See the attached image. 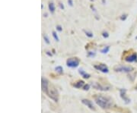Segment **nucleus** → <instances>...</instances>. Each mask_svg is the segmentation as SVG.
<instances>
[{"label": "nucleus", "mask_w": 137, "mask_h": 113, "mask_svg": "<svg viewBox=\"0 0 137 113\" xmlns=\"http://www.w3.org/2000/svg\"><path fill=\"white\" fill-rule=\"evenodd\" d=\"M94 101L102 109H109L112 105V101L107 97H104L101 95H96L94 96Z\"/></svg>", "instance_id": "nucleus-1"}, {"label": "nucleus", "mask_w": 137, "mask_h": 113, "mask_svg": "<svg viewBox=\"0 0 137 113\" xmlns=\"http://www.w3.org/2000/svg\"><path fill=\"white\" fill-rule=\"evenodd\" d=\"M79 62L80 61L77 58H69L66 61V65L68 67L74 68H77L79 65Z\"/></svg>", "instance_id": "nucleus-2"}, {"label": "nucleus", "mask_w": 137, "mask_h": 113, "mask_svg": "<svg viewBox=\"0 0 137 113\" xmlns=\"http://www.w3.org/2000/svg\"><path fill=\"white\" fill-rule=\"evenodd\" d=\"M47 96H49L51 100H53L54 102H57L58 101V98H59V93L57 89H55L54 87L49 88V92H48Z\"/></svg>", "instance_id": "nucleus-3"}, {"label": "nucleus", "mask_w": 137, "mask_h": 113, "mask_svg": "<svg viewBox=\"0 0 137 113\" xmlns=\"http://www.w3.org/2000/svg\"><path fill=\"white\" fill-rule=\"evenodd\" d=\"M49 81H48L46 78L42 77L41 78V88H42V91L46 95L48 94V92H49Z\"/></svg>", "instance_id": "nucleus-4"}, {"label": "nucleus", "mask_w": 137, "mask_h": 113, "mask_svg": "<svg viewBox=\"0 0 137 113\" xmlns=\"http://www.w3.org/2000/svg\"><path fill=\"white\" fill-rule=\"evenodd\" d=\"M114 70L117 72H130L133 70L132 67L129 66H124V65H119L114 68Z\"/></svg>", "instance_id": "nucleus-5"}, {"label": "nucleus", "mask_w": 137, "mask_h": 113, "mask_svg": "<svg viewBox=\"0 0 137 113\" xmlns=\"http://www.w3.org/2000/svg\"><path fill=\"white\" fill-rule=\"evenodd\" d=\"M94 68L95 69H97L98 71H100V72H103V73H108L109 72V69L107 68V66L104 64H99V65H96L94 66Z\"/></svg>", "instance_id": "nucleus-6"}, {"label": "nucleus", "mask_w": 137, "mask_h": 113, "mask_svg": "<svg viewBox=\"0 0 137 113\" xmlns=\"http://www.w3.org/2000/svg\"><path fill=\"white\" fill-rule=\"evenodd\" d=\"M126 89H120V97H121L122 100L124 101V103L126 104H129L130 103V100L126 96Z\"/></svg>", "instance_id": "nucleus-7"}, {"label": "nucleus", "mask_w": 137, "mask_h": 113, "mask_svg": "<svg viewBox=\"0 0 137 113\" xmlns=\"http://www.w3.org/2000/svg\"><path fill=\"white\" fill-rule=\"evenodd\" d=\"M91 87L96 90H101V91H107L110 90V87H104V86H101L100 83H96V82H94L91 83Z\"/></svg>", "instance_id": "nucleus-8"}, {"label": "nucleus", "mask_w": 137, "mask_h": 113, "mask_svg": "<svg viewBox=\"0 0 137 113\" xmlns=\"http://www.w3.org/2000/svg\"><path fill=\"white\" fill-rule=\"evenodd\" d=\"M81 103H83L84 105H85L87 107H88L91 110H95V107H94V105L93 104V103L90 100H86V99H85V100H81Z\"/></svg>", "instance_id": "nucleus-9"}, {"label": "nucleus", "mask_w": 137, "mask_h": 113, "mask_svg": "<svg viewBox=\"0 0 137 113\" xmlns=\"http://www.w3.org/2000/svg\"><path fill=\"white\" fill-rule=\"evenodd\" d=\"M125 61L127 62H134L137 61V54L136 53H133L131 55H129L127 57H126Z\"/></svg>", "instance_id": "nucleus-10"}, {"label": "nucleus", "mask_w": 137, "mask_h": 113, "mask_svg": "<svg viewBox=\"0 0 137 113\" xmlns=\"http://www.w3.org/2000/svg\"><path fill=\"white\" fill-rule=\"evenodd\" d=\"M79 74H80L82 77H84V78L88 79V78H89V77H90V74H87L83 69H79Z\"/></svg>", "instance_id": "nucleus-11"}, {"label": "nucleus", "mask_w": 137, "mask_h": 113, "mask_svg": "<svg viewBox=\"0 0 137 113\" xmlns=\"http://www.w3.org/2000/svg\"><path fill=\"white\" fill-rule=\"evenodd\" d=\"M84 85H85V82L82 81H79L76 82V83H75L74 84V87H75V88L79 89V88H81V87H83Z\"/></svg>", "instance_id": "nucleus-12"}, {"label": "nucleus", "mask_w": 137, "mask_h": 113, "mask_svg": "<svg viewBox=\"0 0 137 113\" xmlns=\"http://www.w3.org/2000/svg\"><path fill=\"white\" fill-rule=\"evenodd\" d=\"M48 7H49V10H50V13H52V14L54 13L55 10H56V8H55V5L53 2H50Z\"/></svg>", "instance_id": "nucleus-13"}, {"label": "nucleus", "mask_w": 137, "mask_h": 113, "mask_svg": "<svg viewBox=\"0 0 137 113\" xmlns=\"http://www.w3.org/2000/svg\"><path fill=\"white\" fill-rule=\"evenodd\" d=\"M109 50H110V46H105L104 48H103L101 50V52L102 53V54H106V53H107L108 52H109Z\"/></svg>", "instance_id": "nucleus-14"}, {"label": "nucleus", "mask_w": 137, "mask_h": 113, "mask_svg": "<svg viewBox=\"0 0 137 113\" xmlns=\"http://www.w3.org/2000/svg\"><path fill=\"white\" fill-rule=\"evenodd\" d=\"M55 70L57 71V72L59 74H63V67H61V66H57L55 68Z\"/></svg>", "instance_id": "nucleus-15"}, {"label": "nucleus", "mask_w": 137, "mask_h": 113, "mask_svg": "<svg viewBox=\"0 0 137 113\" xmlns=\"http://www.w3.org/2000/svg\"><path fill=\"white\" fill-rule=\"evenodd\" d=\"M52 35H53V38H54V40H55L57 41V42H59V38L58 35H57V33L56 32H55V31H53Z\"/></svg>", "instance_id": "nucleus-16"}, {"label": "nucleus", "mask_w": 137, "mask_h": 113, "mask_svg": "<svg viewBox=\"0 0 137 113\" xmlns=\"http://www.w3.org/2000/svg\"><path fill=\"white\" fill-rule=\"evenodd\" d=\"M95 55H96L95 52H88V55H87V56L89 58H94V57H95Z\"/></svg>", "instance_id": "nucleus-17"}, {"label": "nucleus", "mask_w": 137, "mask_h": 113, "mask_svg": "<svg viewBox=\"0 0 137 113\" xmlns=\"http://www.w3.org/2000/svg\"><path fill=\"white\" fill-rule=\"evenodd\" d=\"M84 32H85V33L86 34V36H87V37H90V38L93 37V36H94V34H93L91 32L86 31H84Z\"/></svg>", "instance_id": "nucleus-18"}, {"label": "nucleus", "mask_w": 137, "mask_h": 113, "mask_svg": "<svg viewBox=\"0 0 137 113\" xmlns=\"http://www.w3.org/2000/svg\"><path fill=\"white\" fill-rule=\"evenodd\" d=\"M44 40L45 43H46V44H50V41L49 38H48V37L46 36V35H44Z\"/></svg>", "instance_id": "nucleus-19"}, {"label": "nucleus", "mask_w": 137, "mask_h": 113, "mask_svg": "<svg viewBox=\"0 0 137 113\" xmlns=\"http://www.w3.org/2000/svg\"><path fill=\"white\" fill-rule=\"evenodd\" d=\"M102 36H103V37H104V38H107V37H109V33L107 32H106V31H104L102 33Z\"/></svg>", "instance_id": "nucleus-20"}, {"label": "nucleus", "mask_w": 137, "mask_h": 113, "mask_svg": "<svg viewBox=\"0 0 137 113\" xmlns=\"http://www.w3.org/2000/svg\"><path fill=\"white\" fill-rule=\"evenodd\" d=\"M82 88H83L84 90H88L89 88H90V85H89V84H85L84 87H82Z\"/></svg>", "instance_id": "nucleus-21"}, {"label": "nucleus", "mask_w": 137, "mask_h": 113, "mask_svg": "<svg viewBox=\"0 0 137 113\" xmlns=\"http://www.w3.org/2000/svg\"><path fill=\"white\" fill-rule=\"evenodd\" d=\"M127 18V15H123L120 16V20L121 21H126V19Z\"/></svg>", "instance_id": "nucleus-22"}, {"label": "nucleus", "mask_w": 137, "mask_h": 113, "mask_svg": "<svg viewBox=\"0 0 137 113\" xmlns=\"http://www.w3.org/2000/svg\"><path fill=\"white\" fill-rule=\"evenodd\" d=\"M57 30L59 32H62V31H63V27H62L60 25H57Z\"/></svg>", "instance_id": "nucleus-23"}, {"label": "nucleus", "mask_w": 137, "mask_h": 113, "mask_svg": "<svg viewBox=\"0 0 137 113\" xmlns=\"http://www.w3.org/2000/svg\"><path fill=\"white\" fill-rule=\"evenodd\" d=\"M59 6L60 9H62V10H64L65 7H64V5H63V3H62V2H59Z\"/></svg>", "instance_id": "nucleus-24"}, {"label": "nucleus", "mask_w": 137, "mask_h": 113, "mask_svg": "<svg viewBox=\"0 0 137 113\" xmlns=\"http://www.w3.org/2000/svg\"><path fill=\"white\" fill-rule=\"evenodd\" d=\"M68 4L71 7H72L73 6V0H68Z\"/></svg>", "instance_id": "nucleus-25"}, {"label": "nucleus", "mask_w": 137, "mask_h": 113, "mask_svg": "<svg viewBox=\"0 0 137 113\" xmlns=\"http://www.w3.org/2000/svg\"><path fill=\"white\" fill-rule=\"evenodd\" d=\"M91 10L94 12V13H96V12H97V11H96V9H95V8H94V7L91 5Z\"/></svg>", "instance_id": "nucleus-26"}, {"label": "nucleus", "mask_w": 137, "mask_h": 113, "mask_svg": "<svg viewBox=\"0 0 137 113\" xmlns=\"http://www.w3.org/2000/svg\"><path fill=\"white\" fill-rule=\"evenodd\" d=\"M46 54L48 56H52V55H53L52 53H50V52H49V51H46Z\"/></svg>", "instance_id": "nucleus-27"}, {"label": "nucleus", "mask_w": 137, "mask_h": 113, "mask_svg": "<svg viewBox=\"0 0 137 113\" xmlns=\"http://www.w3.org/2000/svg\"><path fill=\"white\" fill-rule=\"evenodd\" d=\"M102 3H103V4H105V3H106V1H105V0H102Z\"/></svg>", "instance_id": "nucleus-28"}, {"label": "nucleus", "mask_w": 137, "mask_h": 113, "mask_svg": "<svg viewBox=\"0 0 137 113\" xmlns=\"http://www.w3.org/2000/svg\"><path fill=\"white\" fill-rule=\"evenodd\" d=\"M136 40H137V37H136Z\"/></svg>", "instance_id": "nucleus-29"}, {"label": "nucleus", "mask_w": 137, "mask_h": 113, "mask_svg": "<svg viewBox=\"0 0 137 113\" xmlns=\"http://www.w3.org/2000/svg\"><path fill=\"white\" fill-rule=\"evenodd\" d=\"M136 90H137V88H136Z\"/></svg>", "instance_id": "nucleus-30"}]
</instances>
